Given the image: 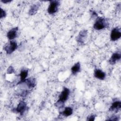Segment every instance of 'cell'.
I'll use <instances>...</instances> for the list:
<instances>
[{"label": "cell", "mask_w": 121, "mask_h": 121, "mask_svg": "<svg viewBox=\"0 0 121 121\" xmlns=\"http://www.w3.org/2000/svg\"><path fill=\"white\" fill-rule=\"evenodd\" d=\"M1 1L4 3H9L11 1V0H1Z\"/></svg>", "instance_id": "7402d4cb"}, {"label": "cell", "mask_w": 121, "mask_h": 121, "mask_svg": "<svg viewBox=\"0 0 121 121\" xmlns=\"http://www.w3.org/2000/svg\"><path fill=\"white\" fill-rule=\"evenodd\" d=\"M80 69V62H78L75 63L71 68V73L73 75H76L78 73Z\"/></svg>", "instance_id": "9a60e30c"}, {"label": "cell", "mask_w": 121, "mask_h": 121, "mask_svg": "<svg viewBox=\"0 0 121 121\" xmlns=\"http://www.w3.org/2000/svg\"><path fill=\"white\" fill-rule=\"evenodd\" d=\"M119 118L117 116H113L111 117L110 118H109V119H107V120L108 121H118L119 120Z\"/></svg>", "instance_id": "44dd1931"}, {"label": "cell", "mask_w": 121, "mask_h": 121, "mask_svg": "<svg viewBox=\"0 0 121 121\" xmlns=\"http://www.w3.org/2000/svg\"><path fill=\"white\" fill-rule=\"evenodd\" d=\"M121 37V32L120 28L117 27L112 29L110 35L111 40L112 41H115L120 39Z\"/></svg>", "instance_id": "5b68a950"}, {"label": "cell", "mask_w": 121, "mask_h": 121, "mask_svg": "<svg viewBox=\"0 0 121 121\" xmlns=\"http://www.w3.org/2000/svg\"><path fill=\"white\" fill-rule=\"evenodd\" d=\"M28 90H23V91L21 92V94H20V95L22 97H25L26 95H27L28 94Z\"/></svg>", "instance_id": "ffe728a7"}, {"label": "cell", "mask_w": 121, "mask_h": 121, "mask_svg": "<svg viewBox=\"0 0 121 121\" xmlns=\"http://www.w3.org/2000/svg\"><path fill=\"white\" fill-rule=\"evenodd\" d=\"M121 108V102L120 101H116L112 103L109 108L110 111L118 112Z\"/></svg>", "instance_id": "30bf717a"}, {"label": "cell", "mask_w": 121, "mask_h": 121, "mask_svg": "<svg viewBox=\"0 0 121 121\" xmlns=\"http://www.w3.org/2000/svg\"><path fill=\"white\" fill-rule=\"evenodd\" d=\"M121 58V54L120 52H116L113 53L111 57L109 59V63L111 65H114L116 63L117 61L119 60Z\"/></svg>", "instance_id": "52a82bcc"}, {"label": "cell", "mask_w": 121, "mask_h": 121, "mask_svg": "<svg viewBox=\"0 0 121 121\" xmlns=\"http://www.w3.org/2000/svg\"><path fill=\"white\" fill-rule=\"evenodd\" d=\"M18 30V27H15L10 29L7 34V38L10 40L15 38L17 36V32Z\"/></svg>", "instance_id": "9c48e42d"}, {"label": "cell", "mask_w": 121, "mask_h": 121, "mask_svg": "<svg viewBox=\"0 0 121 121\" xmlns=\"http://www.w3.org/2000/svg\"><path fill=\"white\" fill-rule=\"evenodd\" d=\"M87 34V30H83L81 31L76 38L77 41L80 43H83Z\"/></svg>", "instance_id": "ba28073f"}, {"label": "cell", "mask_w": 121, "mask_h": 121, "mask_svg": "<svg viewBox=\"0 0 121 121\" xmlns=\"http://www.w3.org/2000/svg\"><path fill=\"white\" fill-rule=\"evenodd\" d=\"M24 83L26 84L28 88H32L35 86L36 85V80L34 78H29L26 79Z\"/></svg>", "instance_id": "4fadbf2b"}, {"label": "cell", "mask_w": 121, "mask_h": 121, "mask_svg": "<svg viewBox=\"0 0 121 121\" xmlns=\"http://www.w3.org/2000/svg\"><path fill=\"white\" fill-rule=\"evenodd\" d=\"M70 94L69 89L66 87H64L62 91L59 95V100L56 102L55 105L59 108H61L63 106L64 104L65 101L67 100Z\"/></svg>", "instance_id": "6da1fadb"}, {"label": "cell", "mask_w": 121, "mask_h": 121, "mask_svg": "<svg viewBox=\"0 0 121 121\" xmlns=\"http://www.w3.org/2000/svg\"><path fill=\"white\" fill-rule=\"evenodd\" d=\"M94 76L97 79L104 80L106 76L105 73L99 69H95L94 70Z\"/></svg>", "instance_id": "8fae6325"}, {"label": "cell", "mask_w": 121, "mask_h": 121, "mask_svg": "<svg viewBox=\"0 0 121 121\" xmlns=\"http://www.w3.org/2000/svg\"><path fill=\"white\" fill-rule=\"evenodd\" d=\"M73 113V109L70 107H66L64 110L61 112V114L65 117L71 115Z\"/></svg>", "instance_id": "2e32d148"}, {"label": "cell", "mask_w": 121, "mask_h": 121, "mask_svg": "<svg viewBox=\"0 0 121 121\" xmlns=\"http://www.w3.org/2000/svg\"><path fill=\"white\" fill-rule=\"evenodd\" d=\"M109 24L106 19L102 17H98L94 24V28L97 30H100L107 27Z\"/></svg>", "instance_id": "7a4b0ae2"}, {"label": "cell", "mask_w": 121, "mask_h": 121, "mask_svg": "<svg viewBox=\"0 0 121 121\" xmlns=\"http://www.w3.org/2000/svg\"><path fill=\"white\" fill-rule=\"evenodd\" d=\"M17 48V44L15 41L11 40L6 44L3 47V49L8 54L12 53Z\"/></svg>", "instance_id": "3957f363"}, {"label": "cell", "mask_w": 121, "mask_h": 121, "mask_svg": "<svg viewBox=\"0 0 121 121\" xmlns=\"http://www.w3.org/2000/svg\"><path fill=\"white\" fill-rule=\"evenodd\" d=\"M28 73V70L27 69H22L20 73V81L18 82L17 84H20L21 83H24L26 79Z\"/></svg>", "instance_id": "7c38bea8"}, {"label": "cell", "mask_w": 121, "mask_h": 121, "mask_svg": "<svg viewBox=\"0 0 121 121\" xmlns=\"http://www.w3.org/2000/svg\"><path fill=\"white\" fill-rule=\"evenodd\" d=\"M40 6V3H37L34 4L30 8V9L28 12L29 15H34L37 13V10L39 9V8Z\"/></svg>", "instance_id": "5bb4252c"}, {"label": "cell", "mask_w": 121, "mask_h": 121, "mask_svg": "<svg viewBox=\"0 0 121 121\" xmlns=\"http://www.w3.org/2000/svg\"><path fill=\"white\" fill-rule=\"evenodd\" d=\"M96 115H91L87 117V118L86 119V120L87 121H94Z\"/></svg>", "instance_id": "d6986e66"}, {"label": "cell", "mask_w": 121, "mask_h": 121, "mask_svg": "<svg viewBox=\"0 0 121 121\" xmlns=\"http://www.w3.org/2000/svg\"><path fill=\"white\" fill-rule=\"evenodd\" d=\"M6 16V11L3 10L2 8H0V18L1 19L3 17H5Z\"/></svg>", "instance_id": "e0dca14e"}, {"label": "cell", "mask_w": 121, "mask_h": 121, "mask_svg": "<svg viewBox=\"0 0 121 121\" xmlns=\"http://www.w3.org/2000/svg\"><path fill=\"white\" fill-rule=\"evenodd\" d=\"M60 5V2L58 0H51L48 8V12L49 14L52 15L57 12Z\"/></svg>", "instance_id": "277c9868"}, {"label": "cell", "mask_w": 121, "mask_h": 121, "mask_svg": "<svg viewBox=\"0 0 121 121\" xmlns=\"http://www.w3.org/2000/svg\"><path fill=\"white\" fill-rule=\"evenodd\" d=\"M27 108L26 104L24 101H21L18 104L17 107L15 109V112L20 113V115H23L25 112Z\"/></svg>", "instance_id": "8992f818"}, {"label": "cell", "mask_w": 121, "mask_h": 121, "mask_svg": "<svg viewBox=\"0 0 121 121\" xmlns=\"http://www.w3.org/2000/svg\"><path fill=\"white\" fill-rule=\"evenodd\" d=\"M15 71L14 69L12 66H10L7 69V73L8 74H12L14 73Z\"/></svg>", "instance_id": "ac0fdd59"}]
</instances>
